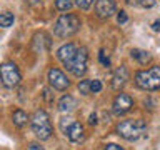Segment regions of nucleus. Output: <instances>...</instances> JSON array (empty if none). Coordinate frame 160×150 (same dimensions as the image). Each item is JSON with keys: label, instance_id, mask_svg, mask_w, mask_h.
I'll list each match as a JSON object with an SVG mask.
<instances>
[{"label": "nucleus", "instance_id": "nucleus-27", "mask_svg": "<svg viewBox=\"0 0 160 150\" xmlns=\"http://www.w3.org/2000/svg\"><path fill=\"white\" fill-rule=\"evenodd\" d=\"M27 150H43V147H42V145H40V143H30L28 145V147H27Z\"/></svg>", "mask_w": 160, "mask_h": 150}, {"label": "nucleus", "instance_id": "nucleus-19", "mask_svg": "<svg viewBox=\"0 0 160 150\" xmlns=\"http://www.w3.org/2000/svg\"><path fill=\"white\" fill-rule=\"evenodd\" d=\"M78 92L82 95H90L92 92H90V80L85 78V80H80L78 82Z\"/></svg>", "mask_w": 160, "mask_h": 150}, {"label": "nucleus", "instance_id": "nucleus-12", "mask_svg": "<svg viewBox=\"0 0 160 150\" xmlns=\"http://www.w3.org/2000/svg\"><path fill=\"white\" fill-rule=\"evenodd\" d=\"M65 135H67V138H68L72 143H80V142H82V140L85 138V128H83L82 123L73 122V123L67 128Z\"/></svg>", "mask_w": 160, "mask_h": 150}, {"label": "nucleus", "instance_id": "nucleus-8", "mask_svg": "<svg viewBox=\"0 0 160 150\" xmlns=\"http://www.w3.org/2000/svg\"><path fill=\"white\" fill-rule=\"evenodd\" d=\"M132 107H133V98L130 97L128 93L120 92L117 97H115L113 103H112V112L115 115H123V113H127Z\"/></svg>", "mask_w": 160, "mask_h": 150}, {"label": "nucleus", "instance_id": "nucleus-17", "mask_svg": "<svg viewBox=\"0 0 160 150\" xmlns=\"http://www.w3.org/2000/svg\"><path fill=\"white\" fill-rule=\"evenodd\" d=\"M13 13H10V12H3V13H0V27H3V28H8V27H12L13 25Z\"/></svg>", "mask_w": 160, "mask_h": 150}, {"label": "nucleus", "instance_id": "nucleus-25", "mask_svg": "<svg viewBox=\"0 0 160 150\" xmlns=\"http://www.w3.org/2000/svg\"><path fill=\"white\" fill-rule=\"evenodd\" d=\"M138 5H142L143 8H152L155 5V0H140Z\"/></svg>", "mask_w": 160, "mask_h": 150}, {"label": "nucleus", "instance_id": "nucleus-22", "mask_svg": "<svg viewBox=\"0 0 160 150\" xmlns=\"http://www.w3.org/2000/svg\"><path fill=\"white\" fill-rule=\"evenodd\" d=\"M98 60H100V63H102L103 67H110V58H108V55L105 53V50H100Z\"/></svg>", "mask_w": 160, "mask_h": 150}, {"label": "nucleus", "instance_id": "nucleus-10", "mask_svg": "<svg viewBox=\"0 0 160 150\" xmlns=\"http://www.w3.org/2000/svg\"><path fill=\"white\" fill-rule=\"evenodd\" d=\"M130 78V73H128V68L125 65H120L118 68H115V72L112 75V88L113 90H122L125 85H127Z\"/></svg>", "mask_w": 160, "mask_h": 150}, {"label": "nucleus", "instance_id": "nucleus-16", "mask_svg": "<svg viewBox=\"0 0 160 150\" xmlns=\"http://www.w3.org/2000/svg\"><path fill=\"white\" fill-rule=\"evenodd\" d=\"M130 57H132L133 60H137L138 63H148L150 60H152V55H150V52H147V50H140V48H133L132 52H130Z\"/></svg>", "mask_w": 160, "mask_h": 150}, {"label": "nucleus", "instance_id": "nucleus-6", "mask_svg": "<svg viewBox=\"0 0 160 150\" xmlns=\"http://www.w3.org/2000/svg\"><path fill=\"white\" fill-rule=\"evenodd\" d=\"M87 62H88V50L85 47H77V52H75V57L72 58L67 67L70 73H73L75 77H83L85 72H87Z\"/></svg>", "mask_w": 160, "mask_h": 150}, {"label": "nucleus", "instance_id": "nucleus-31", "mask_svg": "<svg viewBox=\"0 0 160 150\" xmlns=\"http://www.w3.org/2000/svg\"><path fill=\"white\" fill-rule=\"evenodd\" d=\"M138 2H140V0H127L128 5H138Z\"/></svg>", "mask_w": 160, "mask_h": 150}, {"label": "nucleus", "instance_id": "nucleus-11", "mask_svg": "<svg viewBox=\"0 0 160 150\" xmlns=\"http://www.w3.org/2000/svg\"><path fill=\"white\" fill-rule=\"evenodd\" d=\"M75 52H77V45L75 43H63L57 50V58L63 63V67H67L72 62V58L75 57Z\"/></svg>", "mask_w": 160, "mask_h": 150}, {"label": "nucleus", "instance_id": "nucleus-28", "mask_svg": "<svg viewBox=\"0 0 160 150\" xmlns=\"http://www.w3.org/2000/svg\"><path fill=\"white\" fill-rule=\"evenodd\" d=\"M97 122H98V120H97V113H92L88 117V123L90 125H97Z\"/></svg>", "mask_w": 160, "mask_h": 150}, {"label": "nucleus", "instance_id": "nucleus-29", "mask_svg": "<svg viewBox=\"0 0 160 150\" xmlns=\"http://www.w3.org/2000/svg\"><path fill=\"white\" fill-rule=\"evenodd\" d=\"M152 28L155 30V32H160V20H155V22L152 23Z\"/></svg>", "mask_w": 160, "mask_h": 150}, {"label": "nucleus", "instance_id": "nucleus-4", "mask_svg": "<svg viewBox=\"0 0 160 150\" xmlns=\"http://www.w3.org/2000/svg\"><path fill=\"white\" fill-rule=\"evenodd\" d=\"M135 83H137L138 88L148 90V92L158 90L160 88V65H153L148 70H138L135 73Z\"/></svg>", "mask_w": 160, "mask_h": 150}, {"label": "nucleus", "instance_id": "nucleus-30", "mask_svg": "<svg viewBox=\"0 0 160 150\" xmlns=\"http://www.w3.org/2000/svg\"><path fill=\"white\" fill-rule=\"evenodd\" d=\"M25 2L30 3V5H33V7H37V5L42 3V0H25Z\"/></svg>", "mask_w": 160, "mask_h": 150}, {"label": "nucleus", "instance_id": "nucleus-13", "mask_svg": "<svg viewBox=\"0 0 160 150\" xmlns=\"http://www.w3.org/2000/svg\"><path fill=\"white\" fill-rule=\"evenodd\" d=\"M57 107H58V110L62 113H68V112H72V110H75V107H77V100H75L72 95L67 93V95H63V97L58 100Z\"/></svg>", "mask_w": 160, "mask_h": 150}, {"label": "nucleus", "instance_id": "nucleus-18", "mask_svg": "<svg viewBox=\"0 0 160 150\" xmlns=\"http://www.w3.org/2000/svg\"><path fill=\"white\" fill-rule=\"evenodd\" d=\"M55 7L60 12H68L73 7V0H55Z\"/></svg>", "mask_w": 160, "mask_h": 150}, {"label": "nucleus", "instance_id": "nucleus-26", "mask_svg": "<svg viewBox=\"0 0 160 150\" xmlns=\"http://www.w3.org/2000/svg\"><path fill=\"white\" fill-rule=\"evenodd\" d=\"M102 150H125V148L120 147V145H117V143H107Z\"/></svg>", "mask_w": 160, "mask_h": 150}, {"label": "nucleus", "instance_id": "nucleus-21", "mask_svg": "<svg viewBox=\"0 0 160 150\" xmlns=\"http://www.w3.org/2000/svg\"><path fill=\"white\" fill-rule=\"evenodd\" d=\"M75 5H77L78 8H82V10H88L90 7H92V3H93V0H75L73 2Z\"/></svg>", "mask_w": 160, "mask_h": 150}, {"label": "nucleus", "instance_id": "nucleus-5", "mask_svg": "<svg viewBox=\"0 0 160 150\" xmlns=\"http://www.w3.org/2000/svg\"><path fill=\"white\" fill-rule=\"evenodd\" d=\"M0 80H2L3 87L7 88H15L18 87L22 75H20L18 67L13 62H5L0 65Z\"/></svg>", "mask_w": 160, "mask_h": 150}, {"label": "nucleus", "instance_id": "nucleus-23", "mask_svg": "<svg viewBox=\"0 0 160 150\" xmlns=\"http://www.w3.org/2000/svg\"><path fill=\"white\" fill-rule=\"evenodd\" d=\"M72 123H73V118H70V117H67V118H62V120H60V128H62V132H63V133L67 132V128H68Z\"/></svg>", "mask_w": 160, "mask_h": 150}, {"label": "nucleus", "instance_id": "nucleus-1", "mask_svg": "<svg viewBox=\"0 0 160 150\" xmlns=\"http://www.w3.org/2000/svg\"><path fill=\"white\" fill-rule=\"evenodd\" d=\"M82 27L80 17L75 13H62L53 23V33L60 38H68L75 35Z\"/></svg>", "mask_w": 160, "mask_h": 150}, {"label": "nucleus", "instance_id": "nucleus-2", "mask_svg": "<svg viewBox=\"0 0 160 150\" xmlns=\"http://www.w3.org/2000/svg\"><path fill=\"white\" fill-rule=\"evenodd\" d=\"M30 127L38 140H48L53 133L52 122L45 110H35L33 115L30 117Z\"/></svg>", "mask_w": 160, "mask_h": 150}, {"label": "nucleus", "instance_id": "nucleus-14", "mask_svg": "<svg viewBox=\"0 0 160 150\" xmlns=\"http://www.w3.org/2000/svg\"><path fill=\"white\" fill-rule=\"evenodd\" d=\"M43 43L47 45V47H50V37L45 32H40V33H35V37H33V47H35V50H37V52H45V48L43 47Z\"/></svg>", "mask_w": 160, "mask_h": 150}, {"label": "nucleus", "instance_id": "nucleus-9", "mask_svg": "<svg viewBox=\"0 0 160 150\" xmlns=\"http://www.w3.org/2000/svg\"><path fill=\"white\" fill-rule=\"evenodd\" d=\"M95 13L98 18H110L113 13H117L115 0H97L95 2Z\"/></svg>", "mask_w": 160, "mask_h": 150}, {"label": "nucleus", "instance_id": "nucleus-3", "mask_svg": "<svg viewBox=\"0 0 160 150\" xmlns=\"http://www.w3.org/2000/svg\"><path fill=\"white\" fill-rule=\"evenodd\" d=\"M147 130V123L142 118H128V120H122L117 125V133L122 138L128 140V142H135L138 140Z\"/></svg>", "mask_w": 160, "mask_h": 150}, {"label": "nucleus", "instance_id": "nucleus-15", "mask_svg": "<svg viewBox=\"0 0 160 150\" xmlns=\"http://www.w3.org/2000/svg\"><path fill=\"white\" fill-rule=\"evenodd\" d=\"M28 120H30V117H28V115L23 112L22 108H17V110H15V112L12 113V122H13V125H15L17 128H22V127H25Z\"/></svg>", "mask_w": 160, "mask_h": 150}, {"label": "nucleus", "instance_id": "nucleus-24", "mask_svg": "<svg viewBox=\"0 0 160 150\" xmlns=\"http://www.w3.org/2000/svg\"><path fill=\"white\" fill-rule=\"evenodd\" d=\"M127 20H128L127 12H125V10H120V12L117 13V22H118L120 25H123V23H127Z\"/></svg>", "mask_w": 160, "mask_h": 150}, {"label": "nucleus", "instance_id": "nucleus-7", "mask_svg": "<svg viewBox=\"0 0 160 150\" xmlns=\"http://www.w3.org/2000/svg\"><path fill=\"white\" fill-rule=\"evenodd\" d=\"M47 80L55 90H60V92H62V90H67L70 87V80L67 78V75L58 68H50L48 73H47Z\"/></svg>", "mask_w": 160, "mask_h": 150}, {"label": "nucleus", "instance_id": "nucleus-20", "mask_svg": "<svg viewBox=\"0 0 160 150\" xmlns=\"http://www.w3.org/2000/svg\"><path fill=\"white\" fill-rule=\"evenodd\" d=\"M100 90H102V82L97 80V78L90 80V92H92V93H98Z\"/></svg>", "mask_w": 160, "mask_h": 150}]
</instances>
